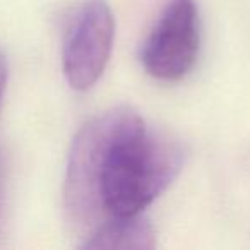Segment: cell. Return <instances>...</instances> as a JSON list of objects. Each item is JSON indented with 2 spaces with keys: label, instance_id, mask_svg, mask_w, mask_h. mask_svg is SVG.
Returning a JSON list of instances; mask_svg holds the SVG:
<instances>
[{
  "label": "cell",
  "instance_id": "obj_1",
  "mask_svg": "<svg viewBox=\"0 0 250 250\" xmlns=\"http://www.w3.org/2000/svg\"><path fill=\"white\" fill-rule=\"evenodd\" d=\"M182 151L170 139L147 130L130 108H113L77 132L67 161L65 208L77 223L100 212L136 216L177 178Z\"/></svg>",
  "mask_w": 250,
  "mask_h": 250
},
{
  "label": "cell",
  "instance_id": "obj_2",
  "mask_svg": "<svg viewBox=\"0 0 250 250\" xmlns=\"http://www.w3.org/2000/svg\"><path fill=\"white\" fill-rule=\"evenodd\" d=\"M199 53V14L194 0H170L141 48L149 76L178 81L194 67Z\"/></svg>",
  "mask_w": 250,
  "mask_h": 250
},
{
  "label": "cell",
  "instance_id": "obj_3",
  "mask_svg": "<svg viewBox=\"0 0 250 250\" xmlns=\"http://www.w3.org/2000/svg\"><path fill=\"white\" fill-rule=\"evenodd\" d=\"M115 19L104 0H89L77 11L67 29L62 69L76 91H87L98 83L113 46Z\"/></svg>",
  "mask_w": 250,
  "mask_h": 250
},
{
  "label": "cell",
  "instance_id": "obj_4",
  "mask_svg": "<svg viewBox=\"0 0 250 250\" xmlns=\"http://www.w3.org/2000/svg\"><path fill=\"white\" fill-rule=\"evenodd\" d=\"M156 245L151 223L141 214L111 216L83 243L86 250H149Z\"/></svg>",
  "mask_w": 250,
  "mask_h": 250
},
{
  "label": "cell",
  "instance_id": "obj_5",
  "mask_svg": "<svg viewBox=\"0 0 250 250\" xmlns=\"http://www.w3.org/2000/svg\"><path fill=\"white\" fill-rule=\"evenodd\" d=\"M7 77H9V69H7V60H5L4 53L0 52V101L5 93L7 87Z\"/></svg>",
  "mask_w": 250,
  "mask_h": 250
},
{
  "label": "cell",
  "instance_id": "obj_6",
  "mask_svg": "<svg viewBox=\"0 0 250 250\" xmlns=\"http://www.w3.org/2000/svg\"><path fill=\"white\" fill-rule=\"evenodd\" d=\"M0 184H2V156H0Z\"/></svg>",
  "mask_w": 250,
  "mask_h": 250
}]
</instances>
